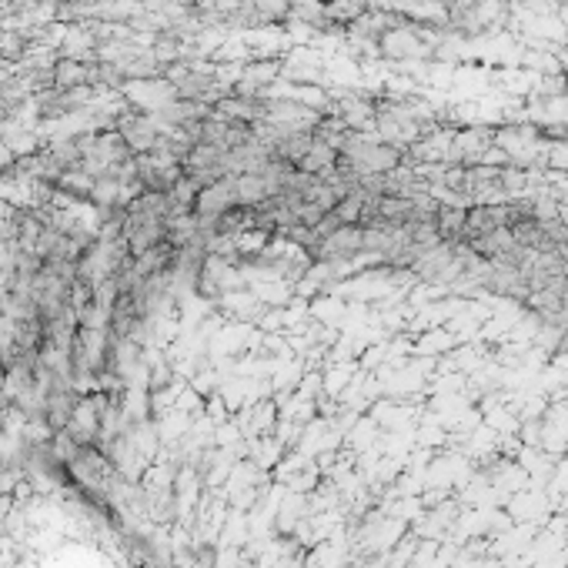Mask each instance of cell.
Listing matches in <instances>:
<instances>
[{
    "mask_svg": "<svg viewBox=\"0 0 568 568\" xmlns=\"http://www.w3.org/2000/svg\"><path fill=\"white\" fill-rule=\"evenodd\" d=\"M421 47H419V37H411V34H395V37H388V54L395 57H415Z\"/></svg>",
    "mask_w": 568,
    "mask_h": 568,
    "instance_id": "obj_1",
    "label": "cell"
}]
</instances>
